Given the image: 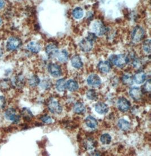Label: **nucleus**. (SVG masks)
Returning <instances> with one entry per match:
<instances>
[{
    "mask_svg": "<svg viewBox=\"0 0 151 156\" xmlns=\"http://www.w3.org/2000/svg\"><path fill=\"white\" fill-rule=\"evenodd\" d=\"M109 59L110 62L119 68L124 67L130 62V58L128 55L124 54L112 55L110 57Z\"/></svg>",
    "mask_w": 151,
    "mask_h": 156,
    "instance_id": "1",
    "label": "nucleus"
},
{
    "mask_svg": "<svg viewBox=\"0 0 151 156\" xmlns=\"http://www.w3.org/2000/svg\"><path fill=\"white\" fill-rule=\"evenodd\" d=\"M22 42L20 37L16 36H10L6 41V49L9 51H14L18 50L22 46Z\"/></svg>",
    "mask_w": 151,
    "mask_h": 156,
    "instance_id": "2",
    "label": "nucleus"
},
{
    "mask_svg": "<svg viewBox=\"0 0 151 156\" xmlns=\"http://www.w3.org/2000/svg\"><path fill=\"white\" fill-rule=\"evenodd\" d=\"M145 36V31L143 28L140 26H136L132 30L131 35L132 42L133 43H139Z\"/></svg>",
    "mask_w": 151,
    "mask_h": 156,
    "instance_id": "3",
    "label": "nucleus"
},
{
    "mask_svg": "<svg viewBox=\"0 0 151 156\" xmlns=\"http://www.w3.org/2000/svg\"><path fill=\"white\" fill-rule=\"evenodd\" d=\"M92 27L94 34L99 36L104 35L108 31V28L100 20L95 21L92 24Z\"/></svg>",
    "mask_w": 151,
    "mask_h": 156,
    "instance_id": "4",
    "label": "nucleus"
},
{
    "mask_svg": "<svg viewBox=\"0 0 151 156\" xmlns=\"http://www.w3.org/2000/svg\"><path fill=\"white\" fill-rule=\"evenodd\" d=\"M5 117L8 121H12L14 123H18L20 119V116L16 114V110L14 108H8L5 110L4 113Z\"/></svg>",
    "mask_w": 151,
    "mask_h": 156,
    "instance_id": "5",
    "label": "nucleus"
},
{
    "mask_svg": "<svg viewBox=\"0 0 151 156\" xmlns=\"http://www.w3.org/2000/svg\"><path fill=\"white\" fill-rule=\"evenodd\" d=\"M48 108L52 113L59 114L61 113L62 111V108L59 102L53 99L50 100L48 104Z\"/></svg>",
    "mask_w": 151,
    "mask_h": 156,
    "instance_id": "6",
    "label": "nucleus"
},
{
    "mask_svg": "<svg viewBox=\"0 0 151 156\" xmlns=\"http://www.w3.org/2000/svg\"><path fill=\"white\" fill-rule=\"evenodd\" d=\"M93 42L92 40L87 37L85 39L81 40L79 44L80 49L84 52H89L92 51L93 47Z\"/></svg>",
    "mask_w": 151,
    "mask_h": 156,
    "instance_id": "7",
    "label": "nucleus"
},
{
    "mask_svg": "<svg viewBox=\"0 0 151 156\" xmlns=\"http://www.w3.org/2000/svg\"><path fill=\"white\" fill-rule=\"evenodd\" d=\"M48 71L52 76L55 78H58L62 75L61 67L56 63H50L48 66Z\"/></svg>",
    "mask_w": 151,
    "mask_h": 156,
    "instance_id": "8",
    "label": "nucleus"
},
{
    "mask_svg": "<svg viewBox=\"0 0 151 156\" xmlns=\"http://www.w3.org/2000/svg\"><path fill=\"white\" fill-rule=\"evenodd\" d=\"M129 94L133 100L136 101H138L142 98L143 91L139 87H133L129 90Z\"/></svg>",
    "mask_w": 151,
    "mask_h": 156,
    "instance_id": "9",
    "label": "nucleus"
},
{
    "mask_svg": "<svg viewBox=\"0 0 151 156\" xmlns=\"http://www.w3.org/2000/svg\"><path fill=\"white\" fill-rule=\"evenodd\" d=\"M87 84L91 87L97 88L100 86L101 80L100 77L96 74H91L87 78Z\"/></svg>",
    "mask_w": 151,
    "mask_h": 156,
    "instance_id": "10",
    "label": "nucleus"
},
{
    "mask_svg": "<svg viewBox=\"0 0 151 156\" xmlns=\"http://www.w3.org/2000/svg\"><path fill=\"white\" fill-rule=\"evenodd\" d=\"M117 106L120 110L122 112H126L130 108V102L126 98H120L117 101Z\"/></svg>",
    "mask_w": 151,
    "mask_h": 156,
    "instance_id": "11",
    "label": "nucleus"
},
{
    "mask_svg": "<svg viewBox=\"0 0 151 156\" xmlns=\"http://www.w3.org/2000/svg\"><path fill=\"white\" fill-rule=\"evenodd\" d=\"M12 83L13 86H15L18 88H22L25 85L26 80L23 75L18 74L14 76Z\"/></svg>",
    "mask_w": 151,
    "mask_h": 156,
    "instance_id": "12",
    "label": "nucleus"
},
{
    "mask_svg": "<svg viewBox=\"0 0 151 156\" xmlns=\"http://www.w3.org/2000/svg\"><path fill=\"white\" fill-rule=\"evenodd\" d=\"M45 51L49 58H54L58 53V47L54 44H50L48 45L45 48Z\"/></svg>",
    "mask_w": 151,
    "mask_h": 156,
    "instance_id": "13",
    "label": "nucleus"
},
{
    "mask_svg": "<svg viewBox=\"0 0 151 156\" xmlns=\"http://www.w3.org/2000/svg\"><path fill=\"white\" fill-rule=\"evenodd\" d=\"M27 49L32 53L38 54L41 51V47L39 43L36 41H31L27 44Z\"/></svg>",
    "mask_w": 151,
    "mask_h": 156,
    "instance_id": "14",
    "label": "nucleus"
},
{
    "mask_svg": "<svg viewBox=\"0 0 151 156\" xmlns=\"http://www.w3.org/2000/svg\"><path fill=\"white\" fill-rule=\"evenodd\" d=\"M95 108L97 113L101 115L107 113L109 111V107L108 105L102 102H99L97 103Z\"/></svg>",
    "mask_w": 151,
    "mask_h": 156,
    "instance_id": "15",
    "label": "nucleus"
},
{
    "mask_svg": "<svg viewBox=\"0 0 151 156\" xmlns=\"http://www.w3.org/2000/svg\"><path fill=\"white\" fill-rule=\"evenodd\" d=\"M98 69L102 73H108L111 69L110 63L108 61H100L97 65Z\"/></svg>",
    "mask_w": 151,
    "mask_h": 156,
    "instance_id": "16",
    "label": "nucleus"
},
{
    "mask_svg": "<svg viewBox=\"0 0 151 156\" xmlns=\"http://www.w3.org/2000/svg\"><path fill=\"white\" fill-rule=\"evenodd\" d=\"M133 78H134V80L136 84H141L146 80L147 76L144 71H139L136 73Z\"/></svg>",
    "mask_w": 151,
    "mask_h": 156,
    "instance_id": "17",
    "label": "nucleus"
},
{
    "mask_svg": "<svg viewBox=\"0 0 151 156\" xmlns=\"http://www.w3.org/2000/svg\"><path fill=\"white\" fill-rule=\"evenodd\" d=\"M71 63L73 67L77 69H81L83 65L81 58L78 55H75L71 58Z\"/></svg>",
    "mask_w": 151,
    "mask_h": 156,
    "instance_id": "18",
    "label": "nucleus"
},
{
    "mask_svg": "<svg viewBox=\"0 0 151 156\" xmlns=\"http://www.w3.org/2000/svg\"><path fill=\"white\" fill-rule=\"evenodd\" d=\"M56 57L58 59L59 62L61 63L66 62L69 59V53L67 51L63 49L61 51H58Z\"/></svg>",
    "mask_w": 151,
    "mask_h": 156,
    "instance_id": "19",
    "label": "nucleus"
},
{
    "mask_svg": "<svg viewBox=\"0 0 151 156\" xmlns=\"http://www.w3.org/2000/svg\"><path fill=\"white\" fill-rule=\"evenodd\" d=\"M118 126L123 131H128L131 128L130 122L124 119H120L118 121Z\"/></svg>",
    "mask_w": 151,
    "mask_h": 156,
    "instance_id": "20",
    "label": "nucleus"
},
{
    "mask_svg": "<svg viewBox=\"0 0 151 156\" xmlns=\"http://www.w3.org/2000/svg\"><path fill=\"white\" fill-rule=\"evenodd\" d=\"M22 117L23 118L25 121H31L34 117L33 114L31 112V110L27 108H23L20 112Z\"/></svg>",
    "mask_w": 151,
    "mask_h": 156,
    "instance_id": "21",
    "label": "nucleus"
},
{
    "mask_svg": "<svg viewBox=\"0 0 151 156\" xmlns=\"http://www.w3.org/2000/svg\"><path fill=\"white\" fill-rule=\"evenodd\" d=\"M85 124L91 129H95L98 125L97 121L92 116H88L85 119Z\"/></svg>",
    "mask_w": 151,
    "mask_h": 156,
    "instance_id": "22",
    "label": "nucleus"
},
{
    "mask_svg": "<svg viewBox=\"0 0 151 156\" xmlns=\"http://www.w3.org/2000/svg\"><path fill=\"white\" fill-rule=\"evenodd\" d=\"M66 88L71 92H74L78 90L79 85L76 81L70 79L66 82Z\"/></svg>",
    "mask_w": 151,
    "mask_h": 156,
    "instance_id": "23",
    "label": "nucleus"
},
{
    "mask_svg": "<svg viewBox=\"0 0 151 156\" xmlns=\"http://www.w3.org/2000/svg\"><path fill=\"white\" fill-rule=\"evenodd\" d=\"M56 88L58 92H64L66 88V80L65 79H60L56 84Z\"/></svg>",
    "mask_w": 151,
    "mask_h": 156,
    "instance_id": "24",
    "label": "nucleus"
},
{
    "mask_svg": "<svg viewBox=\"0 0 151 156\" xmlns=\"http://www.w3.org/2000/svg\"><path fill=\"white\" fill-rule=\"evenodd\" d=\"M74 112L78 114H82L85 112V107L83 103L77 102L74 106Z\"/></svg>",
    "mask_w": 151,
    "mask_h": 156,
    "instance_id": "25",
    "label": "nucleus"
},
{
    "mask_svg": "<svg viewBox=\"0 0 151 156\" xmlns=\"http://www.w3.org/2000/svg\"><path fill=\"white\" fill-rule=\"evenodd\" d=\"M84 15V11L81 8L77 7L74 9L72 12V16L75 20H80Z\"/></svg>",
    "mask_w": 151,
    "mask_h": 156,
    "instance_id": "26",
    "label": "nucleus"
},
{
    "mask_svg": "<svg viewBox=\"0 0 151 156\" xmlns=\"http://www.w3.org/2000/svg\"><path fill=\"white\" fill-rule=\"evenodd\" d=\"M122 81L124 85L130 86L133 84L134 78L133 76L131 74H124L122 78Z\"/></svg>",
    "mask_w": 151,
    "mask_h": 156,
    "instance_id": "27",
    "label": "nucleus"
},
{
    "mask_svg": "<svg viewBox=\"0 0 151 156\" xmlns=\"http://www.w3.org/2000/svg\"><path fill=\"white\" fill-rule=\"evenodd\" d=\"M96 144V143L93 140L92 138H88L84 142V145L85 149L87 150L93 149Z\"/></svg>",
    "mask_w": 151,
    "mask_h": 156,
    "instance_id": "28",
    "label": "nucleus"
},
{
    "mask_svg": "<svg viewBox=\"0 0 151 156\" xmlns=\"http://www.w3.org/2000/svg\"><path fill=\"white\" fill-rule=\"evenodd\" d=\"M40 79L36 75H32L28 80V84L32 87H37L40 84Z\"/></svg>",
    "mask_w": 151,
    "mask_h": 156,
    "instance_id": "29",
    "label": "nucleus"
},
{
    "mask_svg": "<svg viewBox=\"0 0 151 156\" xmlns=\"http://www.w3.org/2000/svg\"><path fill=\"white\" fill-rule=\"evenodd\" d=\"M100 141L102 144H109L112 141V137L108 133H104L101 136Z\"/></svg>",
    "mask_w": 151,
    "mask_h": 156,
    "instance_id": "30",
    "label": "nucleus"
},
{
    "mask_svg": "<svg viewBox=\"0 0 151 156\" xmlns=\"http://www.w3.org/2000/svg\"><path fill=\"white\" fill-rule=\"evenodd\" d=\"M39 84L40 85L41 88H43L44 89H45V90H48L51 87H52V82L49 79H45L41 82L40 81Z\"/></svg>",
    "mask_w": 151,
    "mask_h": 156,
    "instance_id": "31",
    "label": "nucleus"
},
{
    "mask_svg": "<svg viewBox=\"0 0 151 156\" xmlns=\"http://www.w3.org/2000/svg\"><path fill=\"white\" fill-rule=\"evenodd\" d=\"M87 98L90 100H96L97 98V94L94 90H89L86 93Z\"/></svg>",
    "mask_w": 151,
    "mask_h": 156,
    "instance_id": "32",
    "label": "nucleus"
},
{
    "mask_svg": "<svg viewBox=\"0 0 151 156\" xmlns=\"http://www.w3.org/2000/svg\"><path fill=\"white\" fill-rule=\"evenodd\" d=\"M143 49L145 53L147 54L151 53V40L149 39L146 40L143 44Z\"/></svg>",
    "mask_w": 151,
    "mask_h": 156,
    "instance_id": "33",
    "label": "nucleus"
},
{
    "mask_svg": "<svg viewBox=\"0 0 151 156\" xmlns=\"http://www.w3.org/2000/svg\"><path fill=\"white\" fill-rule=\"evenodd\" d=\"M143 61L140 58L134 57L132 58V66L136 69H140L143 66Z\"/></svg>",
    "mask_w": 151,
    "mask_h": 156,
    "instance_id": "34",
    "label": "nucleus"
},
{
    "mask_svg": "<svg viewBox=\"0 0 151 156\" xmlns=\"http://www.w3.org/2000/svg\"><path fill=\"white\" fill-rule=\"evenodd\" d=\"M40 119H41V121L43 122L44 123L48 124V125L52 123V122H53V119H52V118L49 117V115H43V117L40 118Z\"/></svg>",
    "mask_w": 151,
    "mask_h": 156,
    "instance_id": "35",
    "label": "nucleus"
},
{
    "mask_svg": "<svg viewBox=\"0 0 151 156\" xmlns=\"http://www.w3.org/2000/svg\"><path fill=\"white\" fill-rule=\"evenodd\" d=\"M143 90L145 92H150L151 90V80H148L143 86Z\"/></svg>",
    "mask_w": 151,
    "mask_h": 156,
    "instance_id": "36",
    "label": "nucleus"
},
{
    "mask_svg": "<svg viewBox=\"0 0 151 156\" xmlns=\"http://www.w3.org/2000/svg\"><path fill=\"white\" fill-rule=\"evenodd\" d=\"M6 103V98L3 96H0V110L3 109L5 108Z\"/></svg>",
    "mask_w": 151,
    "mask_h": 156,
    "instance_id": "37",
    "label": "nucleus"
},
{
    "mask_svg": "<svg viewBox=\"0 0 151 156\" xmlns=\"http://www.w3.org/2000/svg\"><path fill=\"white\" fill-rule=\"evenodd\" d=\"M6 1L5 0H0V11L4 10L6 6Z\"/></svg>",
    "mask_w": 151,
    "mask_h": 156,
    "instance_id": "38",
    "label": "nucleus"
},
{
    "mask_svg": "<svg viewBox=\"0 0 151 156\" xmlns=\"http://www.w3.org/2000/svg\"><path fill=\"white\" fill-rule=\"evenodd\" d=\"M3 23H4L3 18H2V17H1V16H0V27H2V26L3 25Z\"/></svg>",
    "mask_w": 151,
    "mask_h": 156,
    "instance_id": "39",
    "label": "nucleus"
},
{
    "mask_svg": "<svg viewBox=\"0 0 151 156\" xmlns=\"http://www.w3.org/2000/svg\"><path fill=\"white\" fill-rule=\"evenodd\" d=\"M3 54H4V51H2V49L0 48V58L3 55Z\"/></svg>",
    "mask_w": 151,
    "mask_h": 156,
    "instance_id": "40",
    "label": "nucleus"
},
{
    "mask_svg": "<svg viewBox=\"0 0 151 156\" xmlns=\"http://www.w3.org/2000/svg\"><path fill=\"white\" fill-rule=\"evenodd\" d=\"M18 1H23V0H17Z\"/></svg>",
    "mask_w": 151,
    "mask_h": 156,
    "instance_id": "41",
    "label": "nucleus"
}]
</instances>
